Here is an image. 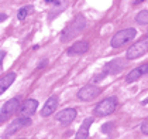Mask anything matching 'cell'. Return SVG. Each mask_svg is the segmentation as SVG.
Returning <instances> with one entry per match:
<instances>
[{
    "instance_id": "obj_1",
    "label": "cell",
    "mask_w": 148,
    "mask_h": 139,
    "mask_svg": "<svg viewBox=\"0 0 148 139\" xmlns=\"http://www.w3.org/2000/svg\"><path fill=\"white\" fill-rule=\"evenodd\" d=\"M85 26H86V20H85V17L83 16H76L71 23L65 27V30L62 31V34H61V41H64V43H66L69 40H72L75 35L80 33L83 28H85Z\"/></svg>"
},
{
    "instance_id": "obj_2",
    "label": "cell",
    "mask_w": 148,
    "mask_h": 139,
    "mask_svg": "<svg viewBox=\"0 0 148 139\" xmlns=\"http://www.w3.org/2000/svg\"><path fill=\"white\" fill-rule=\"evenodd\" d=\"M137 35V31L136 28H124V30H120V31H117L116 34L113 35V38H112V41H110V44L113 48H119V47H123L124 44L127 43H130L131 40H134V37Z\"/></svg>"
},
{
    "instance_id": "obj_3",
    "label": "cell",
    "mask_w": 148,
    "mask_h": 139,
    "mask_svg": "<svg viewBox=\"0 0 148 139\" xmlns=\"http://www.w3.org/2000/svg\"><path fill=\"white\" fill-rule=\"evenodd\" d=\"M116 108H117V99H116V97L104 98L103 101H100L99 104L95 106V115L107 116V115H110L112 112H114Z\"/></svg>"
},
{
    "instance_id": "obj_4",
    "label": "cell",
    "mask_w": 148,
    "mask_h": 139,
    "mask_svg": "<svg viewBox=\"0 0 148 139\" xmlns=\"http://www.w3.org/2000/svg\"><path fill=\"white\" fill-rule=\"evenodd\" d=\"M148 51V35L147 37H143L140 41L134 43L133 46L127 50V54L125 57L127 60H134V58H138L141 56H144Z\"/></svg>"
},
{
    "instance_id": "obj_5",
    "label": "cell",
    "mask_w": 148,
    "mask_h": 139,
    "mask_svg": "<svg viewBox=\"0 0 148 139\" xmlns=\"http://www.w3.org/2000/svg\"><path fill=\"white\" fill-rule=\"evenodd\" d=\"M30 124H31V119H30V118H25V116H20V118H17V119L12 121L10 125H9L7 129H6L4 138H9V136L14 135L17 131H20V129H23V128L28 126Z\"/></svg>"
},
{
    "instance_id": "obj_6",
    "label": "cell",
    "mask_w": 148,
    "mask_h": 139,
    "mask_svg": "<svg viewBox=\"0 0 148 139\" xmlns=\"http://www.w3.org/2000/svg\"><path fill=\"white\" fill-rule=\"evenodd\" d=\"M102 91L100 87H96V85H85L82 87L79 91H78V98L82 101H90L93 98H96Z\"/></svg>"
},
{
    "instance_id": "obj_7",
    "label": "cell",
    "mask_w": 148,
    "mask_h": 139,
    "mask_svg": "<svg viewBox=\"0 0 148 139\" xmlns=\"http://www.w3.org/2000/svg\"><path fill=\"white\" fill-rule=\"evenodd\" d=\"M17 109H20V99L18 98H12L10 101H7L6 104L1 106V114H0V119L1 122L6 121V118L13 115Z\"/></svg>"
},
{
    "instance_id": "obj_8",
    "label": "cell",
    "mask_w": 148,
    "mask_h": 139,
    "mask_svg": "<svg viewBox=\"0 0 148 139\" xmlns=\"http://www.w3.org/2000/svg\"><path fill=\"white\" fill-rule=\"evenodd\" d=\"M37 106H38V101L37 99H25L23 102V105L20 106V114L21 116H25V118H30V115H33L35 112V109H37Z\"/></svg>"
},
{
    "instance_id": "obj_9",
    "label": "cell",
    "mask_w": 148,
    "mask_h": 139,
    "mask_svg": "<svg viewBox=\"0 0 148 139\" xmlns=\"http://www.w3.org/2000/svg\"><path fill=\"white\" fill-rule=\"evenodd\" d=\"M78 115V112H76V109H73V108H66V109H64V111H61V112H58L57 114V121H59L61 124H71L75 118Z\"/></svg>"
},
{
    "instance_id": "obj_10",
    "label": "cell",
    "mask_w": 148,
    "mask_h": 139,
    "mask_svg": "<svg viewBox=\"0 0 148 139\" xmlns=\"http://www.w3.org/2000/svg\"><path fill=\"white\" fill-rule=\"evenodd\" d=\"M145 74H148V64H143V65L134 68L133 71H130L128 75L125 77V81L134 82V81H137V80H140V78H141L143 75H145Z\"/></svg>"
},
{
    "instance_id": "obj_11",
    "label": "cell",
    "mask_w": 148,
    "mask_h": 139,
    "mask_svg": "<svg viewBox=\"0 0 148 139\" xmlns=\"http://www.w3.org/2000/svg\"><path fill=\"white\" fill-rule=\"evenodd\" d=\"M89 50V43L86 40H80L73 43L72 46L68 48V54L69 56H73V54H85L86 51Z\"/></svg>"
},
{
    "instance_id": "obj_12",
    "label": "cell",
    "mask_w": 148,
    "mask_h": 139,
    "mask_svg": "<svg viewBox=\"0 0 148 139\" xmlns=\"http://www.w3.org/2000/svg\"><path fill=\"white\" fill-rule=\"evenodd\" d=\"M57 106H58V98L57 97H49L47 99L44 108L41 109V116H49L51 114H54Z\"/></svg>"
},
{
    "instance_id": "obj_13",
    "label": "cell",
    "mask_w": 148,
    "mask_h": 139,
    "mask_svg": "<svg viewBox=\"0 0 148 139\" xmlns=\"http://www.w3.org/2000/svg\"><path fill=\"white\" fill-rule=\"evenodd\" d=\"M123 70V61L121 60H114L112 63H107L103 68V72L106 75H113V74H117Z\"/></svg>"
},
{
    "instance_id": "obj_14",
    "label": "cell",
    "mask_w": 148,
    "mask_h": 139,
    "mask_svg": "<svg viewBox=\"0 0 148 139\" xmlns=\"http://www.w3.org/2000/svg\"><path fill=\"white\" fill-rule=\"evenodd\" d=\"M92 124H93V118H86L83 121V124L80 125V128L78 129L75 139H88V136H89V129H90Z\"/></svg>"
},
{
    "instance_id": "obj_15",
    "label": "cell",
    "mask_w": 148,
    "mask_h": 139,
    "mask_svg": "<svg viewBox=\"0 0 148 139\" xmlns=\"http://www.w3.org/2000/svg\"><path fill=\"white\" fill-rule=\"evenodd\" d=\"M14 80H16V72H7V74H4L1 77V80H0V92L1 94L4 92L14 82Z\"/></svg>"
},
{
    "instance_id": "obj_16",
    "label": "cell",
    "mask_w": 148,
    "mask_h": 139,
    "mask_svg": "<svg viewBox=\"0 0 148 139\" xmlns=\"http://www.w3.org/2000/svg\"><path fill=\"white\" fill-rule=\"evenodd\" d=\"M136 22L138 24H148V10H141L136 16Z\"/></svg>"
},
{
    "instance_id": "obj_17",
    "label": "cell",
    "mask_w": 148,
    "mask_h": 139,
    "mask_svg": "<svg viewBox=\"0 0 148 139\" xmlns=\"http://www.w3.org/2000/svg\"><path fill=\"white\" fill-rule=\"evenodd\" d=\"M31 12V6H24V7H21L20 10H18V14H17V19L21 22V20H24L25 17H27V14Z\"/></svg>"
},
{
    "instance_id": "obj_18",
    "label": "cell",
    "mask_w": 148,
    "mask_h": 139,
    "mask_svg": "<svg viewBox=\"0 0 148 139\" xmlns=\"http://www.w3.org/2000/svg\"><path fill=\"white\" fill-rule=\"evenodd\" d=\"M113 124L112 122H107V124H104L102 126V132L103 133H109V132H112V129H113Z\"/></svg>"
},
{
    "instance_id": "obj_19",
    "label": "cell",
    "mask_w": 148,
    "mask_h": 139,
    "mask_svg": "<svg viewBox=\"0 0 148 139\" xmlns=\"http://www.w3.org/2000/svg\"><path fill=\"white\" fill-rule=\"evenodd\" d=\"M141 132L145 133V135H148V119H145V121L141 124Z\"/></svg>"
},
{
    "instance_id": "obj_20",
    "label": "cell",
    "mask_w": 148,
    "mask_h": 139,
    "mask_svg": "<svg viewBox=\"0 0 148 139\" xmlns=\"http://www.w3.org/2000/svg\"><path fill=\"white\" fill-rule=\"evenodd\" d=\"M104 77H106V74H104V72H102V74H99L97 77H93V78H92V82L102 81V80H103V78H104Z\"/></svg>"
},
{
    "instance_id": "obj_21",
    "label": "cell",
    "mask_w": 148,
    "mask_h": 139,
    "mask_svg": "<svg viewBox=\"0 0 148 139\" xmlns=\"http://www.w3.org/2000/svg\"><path fill=\"white\" fill-rule=\"evenodd\" d=\"M0 17H1V19H0V20H1V22H4V20H6V17H7V16H6V14H4V13H1V16H0Z\"/></svg>"
},
{
    "instance_id": "obj_22",
    "label": "cell",
    "mask_w": 148,
    "mask_h": 139,
    "mask_svg": "<svg viewBox=\"0 0 148 139\" xmlns=\"http://www.w3.org/2000/svg\"><path fill=\"white\" fill-rule=\"evenodd\" d=\"M45 64H47V60H44V61L40 64V67H38V68H41V67H45Z\"/></svg>"
},
{
    "instance_id": "obj_23",
    "label": "cell",
    "mask_w": 148,
    "mask_h": 139,
    "mask_svg": "<svg viewBox=\"0 0 148 139\" xmlns=\"http://www.w3.org/2000/svg\"><path fill=\"white\" fill-rule=\"evenodd\" d=\"M143 104H144V105L148 104V98H147V99H144V101H143Z\"/></svg>"
},
{
    "instance_id": "obj_24",
    "label": "cell",
    "mask_w": 148,
    "mask_h": 139,
    "mask_svg": "<svg viewBox=\"0 0 148 139\" xmlns=\"http://www.w3.org/2000/svg\"><path fill=\"white\" fill-rule=\"evenodd\" d=\"M23 139H25V138H23Z\"/></svg>"
}]
</instances>
